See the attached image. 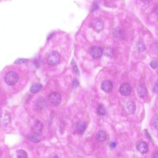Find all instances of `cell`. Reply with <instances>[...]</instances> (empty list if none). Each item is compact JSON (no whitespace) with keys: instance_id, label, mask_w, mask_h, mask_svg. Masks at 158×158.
Wrapping results in <instances>:
<instances>
[{"instance_id":"16","label":"cell","mask_w":158,"mask_h":158,"mask_svg":"<svg viewBox=\"0 0 158 158\" xmlns=\"http://www.w3.org/2000/svg\"><path fill=\"white\" fill-rule=\"evenodd\" d=\"M17 158H27V154L26 152L23 150H19L16 152Z\"/></svg>"},{"instance_id":"9","label":"cell","mask_w":158,"mask_h":158,"mask_svg":"<svg viewBox=\"0 0 158 158\" xmlns=\"http://www.w3.org/2000/svg\"><path fill=\"white\" fill-rule=\"evenodd\" d=\"M136 148L141 154H145L148 151V145L145 141H140L136 145Z\"/></svg>"},{"instance_id":"15","label":"cell","mask_w":158,"mask_h":158,"mask_svg":"<svg viewBox=\"0 0 158 158\" xmlns=\"http://www.w3.org/2000/svg\"><path fill=\"white\" fill-rule=\"evenodd\" d=\"M28 138L29 140L34 142H39L41 140V137L40 135L36 134H34V135L28 136Z\"/></svg>"},{"instance_id":"11","label":"cell","mask_w":158,"mask_h":158,"mask_svg":"<svg viewBox=\"0 0 158 158\" xmlns=\"http://www.w3.org/2000/svg\"><path fill=\"white\" fill-rule=\"evenodd\" d=\"M126 108L127 112L130 114H133L136 110L135 104L132 101H128L126 104Z\"/></svg>"},{"instance_id":"12","label":"cell","mask_w":158,"mask_h":158,"mask_svg":"<svg viewBox=\"0 0 158 158\" xmlns=\"http://www.w3.org/2000/svg\"><path fill=\"white\" fill-rule=\"evenodd\" d=\"M147 90L146 86L144 85H140L137 88V93L139 97L143 98L147 95Z\"/></svg>"},{"instance_id":"14","label":"cell","mask_w":158,"mask_h":158,"mask_svg":"<svg viewBox=\"0 0 158 158\" xmlns=\"http://www.w3.org/2000/svg\"><path fill=\"white\" fill-rule=\"evenodd\" d=\"M42 89V85L40 83H35L30 87V91L32 93H37Z\"/></svg>"},{"instance_id":"7","label":"cell","mask_w":158,"mask_h":158,"mask_svg":"<svg viewBox=\"0 0 158 158\" xmlns=\"http://www.w3.org/2000/svg\"><path fill=\"white\" fill-rule=\"evenodd\" d=\"M43 124L39 120L36 121L32 128V132L34 134L40 135L43 129Z\"/></svg>"},{"instance_id":"17","label":"cell","mask_w":158,"mask_h":158,"mask_svg":"<svg viewBox=\"0 0 158 158\" xmlns=\"http://www.w3.org/2000/svg\"><path fill=\"white\" fill-rule=\"evenodd\" d=\"M106 110L102 105H99L97 109V113L100 115L104 116L106 114Z\"/></svg>"},{"instance_id":"27","label":"cell","mask_w":158,"mask_h":158,"mask_svg":"<svg viewBox=\"0 0 158 158\" xmlns=\"http://www.w3.org/2000/svg\"><path fill=\"white\" fill-rule=\"evenodd\" d=\"M143 1H145V2H146V1H149V0H142Z\"/></svg>"},{"instance_id":"6","label":"cell","mask_w":158,"mask_h":158,"mask_svg":"<svg viewBox=\"0 0 158 158\" xmlns=\"http://www.w3.org/2000/svg\"><path fill=\"white\" fill-rule=\"evenodd\" d=\"M91 26L96 31L100 32L104 28V23L101 19L96 18L91 21Z\"/></svg>"},{"instance_id":"5","label":"cell","mask_w":158,"mask_h":158,"mask_svg":"<svg viewBox=\"0 0 158 158\" xmlns=\"http://www.w3.org/2000/svg\"><path fill=\"white\" fill-rule=\"evenodd\" d=\"M89 54L92 58L95 59H99L102 54V50L100 47H93L90 49Z\"/></svg>"},{"instance_id":"23","label":"cell","mask_w":158,"mask_h":158,"mask_svg":"<svg viewBox=\"0 0 158 158\" xmlns=\"http://www.w3.org/2000/svg\"><path fill=\"white\" fill-rule=\"evenodd\" d=\"M109 146L112 148H115L116 146V143L115 142H112L109 144Z\"/></svg>"},{"instance_id":"4","label":"cell","mask_w":158,"mask_h":158,"mask_svg":"<svg viewBox=\"0 0 158 158\" xmlns=\"http://www.w3.org/2000/svg\"><path fill=\"white\" fill-rule=\"evenodd\" d=\"M119 91L121 94L125 97L129 96L132 92L131 86L128 83H125L121 84Z\"/></svg>"},{"instance_id":"20","label":"cell","mask_w":158,"mask_h":158,"mask_svg":"<svg viewBox=\"0 0 158 158\" xmlns=\"http://www.w3.org/2000/svg\"><path fill=\"white\" fill-rule=\"evenodd\" d=\"M28 59H19L16 60L15 63L16 64H23V63H26L28 62Z\"/></svg>"},{"instance_id":"1","label":"cell","mask_w":158,"mask_h":158,"mask_svg":"<svg viewBox=\"0 0 158 158\" xmlns=\"http://www.w3.org/2000/svg\"><path fill=\"white\" fill-rule=\"evenodd\" d=\"M60 56L57 51H52L48 54L47 58V63L50 66H55L60 61Z\"/></svg>"},{"instance_id":"8","label":"cell","mask_w":158,"mask_h":158,"mask_svg":"<svg viewBox=\"0 0 158 158\" xmlns=\"http://www.w3.org/2000/svg\"><path fill=\"white\" fill-rule=\"evenodd\" d=\"M101 88L102 90L105 92H110L113 88L112 82L109 80H104L102 83Z\"/></svg>"},{"instance_id":"10","label":"cell","mask_w":158,"mask_h":158,"mask_svg":"<svg viewBox=\"0 0 158 158\" xmlns=\"http://www.w3.org/2000/svg\"><path fill=\"white\" fill-rule=\"evenodd\" d=\"M86 129V125L84 121H79L77 123L76 130L77 132L79 134H82Z\"/></svg>"},{"instance_id":"2","label":"cell","mask_w":158,"mask_h":158,"mask_svg":"<svg viewBox=\"0 0 158 158\" xmlns=\"http://www.w3.org/2000/svg\"><path fill=\"white\" fill-rule=\"evenodd\" d=\"M5 82L9 85H13L17 83L19 80V76L15 71L8 72L4 77Z\"/></svg>"},{"instance_id":"18","label":"cell","mask_w":158,"mask_h":158,"mask_svg":"<svg viewBox=\"0 0 158 158\" xmlns=\"http://www.w3.org/2000/svg\"><path fill=\"white\" fill-rule=\"evenodd\" d=\"M121 29H116V30H115L114 31V35H115V37L116 38H121L123 36V33L121 31Z\"/></svg>"},{"instance_id":"25","label":"cell","mask_w":158,"mask_h":158,"mask_svg":"<svg viewBox=\"0 0 158 158\" xmlns=\"http://www.w3.org/2000/svg\"><path fill=\"white\" fill-rule=\"evenodd\" d=\"M54 35V33H52V34H50V35L48 36V40L50 39L53 36V35Z\"/></svg>"},{"instance_id":"13","label":"cell","mask_w":158,"mask_h":158,"mask_svg":"<svg viewBox=\"0 0 158 158\" xmlns=\"http://www.w3.org/2000/svg\"><path fill=\"white\" fill-rule=\"evenodd\" d=\"M96 138L97 141L99 142H104L105 141L107 138L106 133L104 130H99L96 135Z\"/></svg>"},{"instance_id":"3","label":"cell","mask_w":158,"mask_h":158,"mask_svg":"<svg viewBox=\"0 0 158 158\" xmlns=\"http://www.w3.org/2000/svg\"><path fill=\"white\" fill-rule=\"evenodd\" d=\"M61 96L58 92L51 93L48 97V101L53 105H58L61 101Z\"/></svg>"},{"instance_id":"26","label":"cell","mask_w":158,"mask_h":158,"mask_svg":"<svg viewBox=\"0 0 158 158\" xmlns=\"http://www.w3.org/2000/svg\"><path fill=\"white\" fill-rule=\"evenodd\" d=\"M153 157H154V158H157V157H158V152H156L154 154Z\"/></svg>"},{"instance_id":"22","label":"cell","mask_w":158,"mask_h":158,"mask_svg":"<svg viewBox=\"0 0 158 158\" xmlns=\"http://www.w3.org/2000/svg\"><path fill=\"white\" fill-rule=\"evenodd\" d=\"M153 124H154V127L155 128H156V129H157L158 128V119L157 118H156V119H154V122H153Z\"/></svg>"},{"instance_id":"21","label":"cell","mask_w":158,"mask_h":158,"mask_svg":"<svg viewBox=\"0 0 158 158\" xmlns=\"http://www.w3.org/2000/svg\"><path fill=\"white\" fill-rule=\"evenodd\" d=\"M151 67L152 69H155L157 67V62L156 60H152L150 63Z\"/></svg>"},{"instance_id":"19","label":"cell","mask_w":158,"mask_h":158,"mask_svg":"<svg viewBox=\"0 0 158 158\" xmlns=\"http://www.w3.org/2000/svg\"><path fill=\"white\" fill-rule=\"evenodd\" d=\"M137 48L140 52H143L145 50V47L142 42H139L137 44Z\"/></svg>"},{"instance_id":"24","label":"cell","mask_w":158,"mask_h":158,"mask_svg":"<svg viewBox=\"0 0 158 158\" xmlns=\"http://www.w3.org/2000/svg\"><path fill=\"white\" fill-rule=\"evenodd\" d=\"M74 70L76 71V73H77V71H78V68H77V66L75 65V66H73Z\"/></svg>"}]
</instances>
